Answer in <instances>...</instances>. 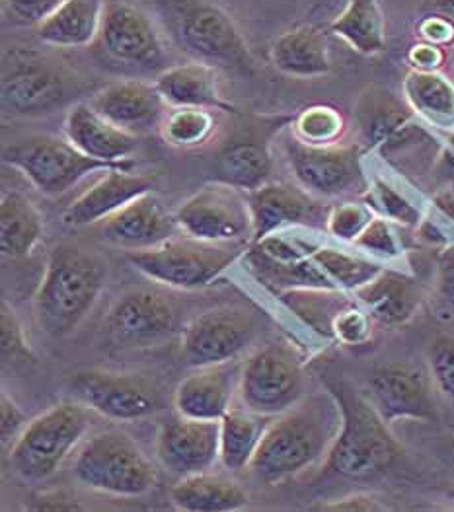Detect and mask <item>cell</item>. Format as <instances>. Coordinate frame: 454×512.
<instances>
[{
    "label": "cell",
    "mask_w": 454,
    "mask_h": 512,
    "mask_svg": "<svg viewBox=\"0 0 454 512\" xmlns=\"http://www.w3.org/2000/svg\"><path fill=\"white\" fill-rule=\"evenodd\" d=\"M104 287V265L82 248L59 244L51 250L36 293L39 328L65 337L82 324Z\"/></svg>",
    "instance_id": "3"
},
{
    "label": "cell",
    "mask_w": 454,
    "mask_h": 512,
    "mask_svg": "<svg viewBox=\"0 0 454 512\" xmlns=\"http://www.w3.org/2000/svg\"><path fill=\"white\" fill-rule=\"evenodd\" d=\"M295 133L308 145H336L343 133V117L334 108L312 106L295 119Z\"/></svg>",
    "instance_id": "41"
},
{
    "label": "cell",
    "mask_w": 454,
    "mask_h": 512,
    "mask_svg": "<svg viewBox=\"0 0 454 512\" xmlns=\"http://www.w3.org/2000/svg\"><path fill=\"white\" fill-rule=\"evenodd\" d=\"M73 76L32 47H10L2 59V108L14 115H45L71 98Z\"/></svg>",
    "instance_id": "8"
},
{
    "label": "cell",
    "mask_w": 454,
    "mask_h": 512,
    "mask_svg": "<svg viewBox=\"0 0 454 512\" xmlns=\"http://www.w3.org/2000/svg\"><path fill=\"white\" fill-rule=\"evenodd\" d=\"M73 400L114 421H139L160 407V392L139 374L82 370L69 384Z\"/></svg>",
    "instance_id": "15"
},
{
    "label": "cell",
    "mask_w": 454,
    "mask_h": 512,
    "mask_svg": "<svg viewBox=\"0 0 454 512\" xmlns=\"http://www.w3.org/2000/svg\"><path fill=\"white\" fill-rule=\"evenodd\" d=\"M43 232V222L34 203L16 191L2 193L0 201V250L8 257L32 254Z\"/></svg>",
    "instance_id": "36"
},
{
    "label": "cell",
    "mask_w": 454,
    "mask_h": 512,
    "mask_svg": "<svg viewBox=\"0 0 454 512\" xmlns=\"http://www.w3.org/2000/svg\"><path fill=\"white\" fill-rule=\"evenodd\" d=\"M429 378L417 366L388 363L373 372L367 398L388 425L396 421H435L439 413L433 380Z\"/></svg>",
    "instance_id": "18"
},
{
    "label": "cell",
    "mask_w": 454,
    "mask_h": 512,
    "mask_svg": "<svg viewBox=\"0 0 454 512\" xmlns=\"http://www.w3.org/2000/svg\"><path fill=\"white\" fill-rule=\"evenodd\" d=\"M363 254L377 259H396L400 257V242L392 230V222L377 215L367 224V228L353 242Z\"/></svg>",
    "instance_id": "44"
},
{
    "label": "cell",
    "mask_w": 454,
    "mask_h": 512,
    "mask_svg": "<svg viewBox=\"0 0 454 512\" xmlns=\"http://www.w3.org/2000/svg\"><path fill=\"white\" fill-rule=\"evenodd\" d=\"M176 509L186 512L240 511L248 505V493L232 479L209 472L182 477L170 491Z\"/></svg>",
    "instance_id": "31"
},
{
    "label": "cell",
    "mask_w": 454,
    "mask_h": 512,
    "mask_svg": "<svg viewBox=\"0 0 454 512\" xmlns=\"http://www.w3.org/2000/svg\"><path fill=\"white\" fill-rule=\"evenodd\" d=\"M240 368L230 363L199 366L180 382L174 394L178 415L203 421H221L232 409L230 403L238 392Z\"/></svg>",
    "instance_id": "23"
},
{
    "label": "cell",
    "mask_w": 454,
    "mask_h": 512,
    "mask_svg": "<svg viewBox=\"0 0 454 512\" xmlns=\"http://www.w3.org/2000/svg\"><path fill=\"white\" fill-rule=\"evenodd\" d=\"M154 6L174 43L199 63L236 73L256 69L234 20L211 0H154Z\"/></svg>",
    "instance_id": "4"
},
{
    "label": "cell",
    "mask_w": 454,
    "mask_h": 512,
    "mask_svg": "<svg viewBox=\"0 0 454 512\" xmlns=\"http://www.w3.org/2000/svg\"><path fill=\"white\" fill-rule=\"evenodd\" d=\"M73 476L86 489L127 499L149 493L156 483V470L147 454L119 431L86 440L76 454Z\"/></svg>",
    "instance_id": "7"
},
{
    "label": "cell",
    "mask_w": 454,
    "mask_h": 512,
    "mask_svg": "<svg viewBox=\"0 0 454 512\" xmlns=\"http://www.w3.org/2000/svg\"><path fill=\"white\" fill-rule=\"evenodd\" d=\"M427 6H429L433 12L451 16L454 20V0H429Z\"/></svg>",
    "instance_id": "56"
},
{
    "label": "cell",
    "mask_w": 454,
    "mask_h": 512,
    "mask_svg": "<svg viewBox=\"0 0 454 512\" xmlns=\"http://www.w3.org/2000/svg\"><path fill=\"white\" fill-rule=\"evenodd\" d=\"M88 411L82 403L63 402L30 421L8 448L10 468L28 481L57 474L90 427Z\"/></svg>",
    "instance_id": "5"
},
{
    "label": "cell",
    "mask_w": 454,
    "mask_h": 512,
    "mask_svg": "<svg viewBox=\"0 0 454 512\" xmlns=\"http://www.w3.org/2000/svg\"><path fill=\"white\" fill-rule=\"evenodd\" d=\"M102 61L125 71H166V45L151 16L127 2L106 0L102 28L94 41Z\"/></svg>",
    "instance_id": "11"
},
{
    "label": "cell",
    "mask_w": 454,
    "mask_h": 512,
    "mask_svg": "<svg viewBox=\"0 0 454 512\" xmlns=\"http://www.w3.org/2000/svg\"><path fill=\"white\" fill-rule=\"evenodd\" d=\"M154 86L170 108L234 111L221 96L217 69L199 61L168 67L156 74Z\"/></svg>",
    "instance_id": "28"
},
{
    "label": "cell",
    "mask_w": 454,
    "mask_h": 512,
    "mask_svg": "<svg viewBox=\"0 0 454 512\" xmlns=\"http://www.w3.org/2000/svg\"><path fill=\"white\" fill-rule=\"evenodd\" d=\"M330 32L365 57L386 51V20L379 0H349L345 10L330 24Z\"/></svg>",
    "instance_id": "34"
},
{
    "label": "cell",
    "mask_w": 454,
    "mask_h": 512,
    "mask_svg": "<svg viewBox=\"0 0 454 512\" xmlns=\"http://www.w3.org/2000/svg\"><path fill=\"white\" fill-rule=\"evenodd\" d=\"M437 300L454 316V244H449L437 259Z\"/></svg>",
    "instance_id": "48"
},
{
    "label": "cell",
    "mask_w": 454,
    "mask_h": 512,
    "mask_svg": "<svg viewBox=\"0 0 454 512\" xmlns=\"http://www.w3.org/2000/svg\"><path fill=\"white\" fill-rule=\"evenodd\" d=\"M2 162L26 176L39 193L63 195L94 172L121 168L86 156L69 141L55 135H28L2 148Z\"/></svg>",
    "instance_id": "9"
},
{
    "label": "cell",
    "mask_w": 454,
    "mask_h": 512,
    "mask_svg": "<svg viewBox=\"0 0 454 512\" xmlns=\"http://www.w3.org/2000/svg\"><path fill=\"white\" fill-rule=\"evenodd\" d=\"M340 403L341 427L326 458V470L351 481L388 474L406 454L371 400L347 382L328 384Z\"/></svg>",
    "instance_id": "2"
},
{
    "label": "cell",
    "mask_w": 454,
    "mask_h": 512,
    "mask_svg": "<svg viewBox=\"0 0 454 512\" xmlns=\"http://www.w3.org/2000/svg\"><path fill=\"white\" fill-rule=\"evenodd\" d=\"M417 32H419L421 41H427V43H433L439 47L454 45V20L451 16H445L439 12L425 16L419 22Z\"/></svg>",
    "instance_id": "49"
},
{
    "label": "cell",
    "mask_w": 454,
    "mask_h": 512,
    "mask_svg": "<svg viewBox=\"0 0 454 512\" xmlns=\"http://www.w3.org/2000/svg\"><path fill=\"white\" fill-rule=\"evenodd\" d=\"M271 419L246 407L230 409L221 419V462L228 472L250 468Z\"/></svg>",
    "instance_id": "35"
},
{
    "label": "cell",
    "mask_w": 454,
    "mask_h": 512,
    "mask_svg": "<svg viewBox=\"0 0 454 512\" xmlns=\"http://www.w3.org/2000/svg\"><path fill=\"white\" fill-rule=\"evenodd\" d=\"M408 61L416 71H439L445 63V51L439 45L419 41L410 49Z\"/></svg>",
    "instance_id": "52"
},
{
    "label": "cell",
    "mask_w": 454,
    "mask_h": 512,
    "mask_svg": "<svg viewBox=\"0 0 454 512\" xmlns=\"http://www.w3.org/2000/svg\"><path fill=\"white\" fill-rule=\"evenodd\" d=\"M340 427V403L330 388L304 396L271 419L250 470L265 483L299 476L328 458Z\"/></svg>",
    "instance_id": "1"
},
{
    "label": "cell",
    "mask_w": 454,
    "mask_h": 512,
    "mask_svg": "<svg viewBox=\"0 0 454 512\" xmlns=\"http://www.w3.org/2000/svg\"><path fill=\"white\" fill-rule=\"evenodd\" d=\"M451 464H453V468H454V439H453V444H451Z\"/></svg>",
    "instance_id": "57"
},
{
    "label": "cell",
    "mask_w": 454,
    "mask_h": 512,
    "mask_svg": "<svg viewBox=\"0 0 454 512\" xmlns=\"http://www.w3.org/2000/svg\"><path fill=\"white\" fill-rule=\"evenodd\" d=\"M386 509L388 507H384L373 495H353V497L336 499V501H328V503L310 507V511L322 512H379L386 511Z\"/></svg>",
    "instance_id": "51"
},
{
    "label": "cell",
    "mask_w": 454,
    "mask_h": 512,
    "mask_svg": "<svg viewBox=\"0 0 454 512\" xmlns=\"http://www.w3.org/2000/svg\"><path fill=\"white\" fill-rule=\"evenodd\" d=\"M156 180L145 174H131L121 168L108 170L90 189L65 209L63 220L69 226H90L112 217L119 209L152 193Z\"/></svg>",
    "instance_id": "24"
},
{
    "label": "cell",
    "mask_w": 454,
    "mask_h": 512,
    "mask_svg": "<svg viewBox=\"0 0 454 512\" xmlns=\"http://www.w3.org/2000/svg\"><path fill=\"white\" fill-rule=\"evenodd\" d=\"M427 363L435 390L454 405V335H437L431 341Z\"/></svg>",
    "instance_id": "43"
},
{
    "label": "cell",
    "mask_w": 454,
    "mask_h": 512,
    "mask_svg": "<svg viewBox=\"0 0 454 512\" xmlns=\"http://www.w3.org/2000/svg\"><path fill=\"white\" fill-rule=\"evenodd\" d=\"M353 296L375 322L388 328L408 324L416 316L423 300L417 279L386 267L373 281L357 289Z\"/></svg>",
    "instance_id": "27"
},
{
    "label": "cell",
    "mask_w": 454,
    "mask_h": 512,
    "mask_svg": "<svg viewBox=\"0 0 454 512\" xmlns=\"http://www.w3.org/2000/svg\"><path fill=\"white\" fill-rule=\"evenodd\" d=\"M246 259L256 277L275 293L291 289H336L310 257V248L285 238V234L275 232L254 242Z\"/></svg>",
    "instance_id": "19"
},
{
    "label": "cell",
    "mask_w": 454,
    "mask_h": 512,
    "mask_svg": "<svg viewBox=\"0 0 454 512\" xmlns=\"http://www.w3.org/2000/svg\"><path fill=\"white\" fill-rule=\"evenodd\" d=\"M271 61L279 73L295 78H316L332 71L328 41L312 26H301L277 37Z\"/></svg>",
    "instance_id": "30"
},
{
    "label": "cell",
    "mask_w": 454,
    "mask_h": 512,
    "mask_svg": "<svg viewBox=\"0 0 454 512\" xmlns=\"http://www.w3.org/2000/svg\"><path fill=\"white\" fill-rule=\"evenodd\" d=\"M156 458L176 476L209 472L221 460V421L176 417L156 440Z\"/></svg>",
    "instance_id": "20"
},
{
    "label": "cell",
    "mask_w": 454,
    "mask_h": 512,
    "mask_svg": "<svg viewBox=\"0 0 454 512\" xmlns=\"http://www.w3.org/2000/svg\"><path fill=\"white\" fill-rule=\"evenodd\" d=\"M258 322L242 308H215L199 314L182 330L186 365H223L234 361L252 341Z\"/></svg>",
    "instance_id": "16"
},
{
    "label": "cell",
    "mask_w": 454,
    "mask_h": 512,
    "mask_svg": "<svg viewBox=\"0 0 454 512\" xmlns=\"http://www.w3.org/2000/svg\"><path fill=\"white\" fill-rule=\"evenodd\" d=\"M65 137L86 156L115 166H123L139 148V135L119 129L94 110L90 102H78L67 113Z\"/></svg>",
    "instance_id": "26"
},
{
    "label": "cell",
    "mask_w": 454,
    "mask_h": 512,
    "mask_svg": "<svg viewBox=\"0 0 454 512\" xmlns=\"http://www.w3.org/2000/svg\"><path fill=\"white\" fill-rule=\"evenodd\" d=\"M106 331L119 349L160 347L180 331L178 306L162 291L131 289L115 300Z\"/></svg>",
    "instance_id": "14"
},
{
    "label": "cell",
    "mask_w": 454,
    "mask_h": 512,
    "mask_svg": "<svg viewBox=\"0 0 454 512\" xmlns=\"http://www.w3.org/2000/svg\"><path fill=\"white\" fill-rule=\"evenodd\" d=\"M28 419L26 413L12 402L6 394H2L0 398V440L2 446L8 448V442L12 440V444L22 435V431L26 429Z\"/></svg>",
    "instance_id": "50"
},
{
    "label": "cell",
    "mask_w": 454,
    "mask_h": 512,
    "mask_svg": "<svg viewBox=\"0 0 454 512\" xmlns=\"http://www.w3.org/2000/svg\"><path fill=\"white\" fill-rule=\"evenodd\" d=\"M34 511H82L80 503L65 491H49L32 499Z\"/></svg>",
    "instance_id": "53"
},
{
    "label": "cell",
    "mask_w": 454,
    "mask_h": 512,
    "mask_svg": "<svg viewBox=\"0 0 454 512\" xmlns=\"http://www.w3.org/2000/svg\"><path fill=\"white\" fill-rule=\"evenodd\" d=\"M404 100L431 127L453 131L454 82L449 76L412 69L404 78Z\"/></svg>",
    "instance_id": "33"
},
{
    "label": "cell",
    "mask_w": 454,
    "mask_h": 512,
    "mask_svg": "<svg viewBox=\"0 0 454 512\" xmlns=\"http://www.w3.org/2000/svg\"><path fill=\"white\" fill-rule=\"evenodd\" d=\"M414 111L388 90L371 88L357 104V125L369 148L384 147L412 125Z\"/></svg>",
    "instance_id": "32"
},
{
    "label": "cell",
    "mask_w": 454,
    "mask_h": 512,
    "mask_svg": "<svg viewBox=\"0 0 454 512\" xmlns=\"http://www.w3.org/2000/svg\"><path fill=\"white\" fill-rule=\"evenodd\" d=\"M180 232L203 242L244 244L254 234L248 193L223 182L209 183L174 213Z\"/></svg>",
    "instance_id": "12"
},
{
    "label": "cell",
    "mask_w": 454,
    "mask_h": 512,
    "mask_svg": "<svg viewBox=\"0 0 454 512\" xmlns=\"http://www.w3.org/2000/svg\"><path fill=\"white\" fill-rule=\"evenodd\" d=\"M310 257L332 281V285L345 293H355L384 269L379 261L371 257L353 256L330 246L310 248Z\"/></svg>",
    "instance_id": "38"
},
{
    "label": "cell",
    "mask_w": 454,
    "mask_h": 512,
    "mask_svg": "<svg viewBox=\"0 0 454 512\" xmlns=\"http://www.w3.org/2000/svg\"><path fill=\"white\" fill-rule=\"evenodd\" d=\"M431 207L439 219L447 220V224L454 234V187H447V189L439 191L433 197Z\"/></svg>",
    "instance_id": "55"
},
{
    "label": "cell",
    "mask_w": 454,
    "mask_h": 512,
    "mask_svg": "<svg viewBox=\"0 0 454 512\" xmlns=\"http://www.w3.org/2000/svg\"><path fill=\"white\" fill-rule=\"evenodd\" d=\"M0 351L4 361H24L30 357V347L26 343L24 330L6 302L0 308Z\"/></svg>",
    "instance_id": "47"
},
{
    "label": "cell",
    "mask_w": 454,
    "mask_h": 512,
    "mask_svg": "<svg viewBox=\"0 0 454 512\" xmlns=\"http://www.w3.org/2000/svg\"><path fill=\"white\" fill-rule=\"evenodd\" d=\"M375 217L377 213L369 203H341L330 209L326 230L341 242H355Z\"/></svg>",
    "instance_id": "42"
},
{
    "label": "cell",
    "mask_w": 454,
    "mask_h": 512,
    "mask_svg": "<svg viewBox=\"0 0 454 512\" xmlns=\"http://www.w3.org/2000/svg\"><path fill=\"white\" fill-rule=\"evenodd\" d=\"M285 152L297 183L320 199L343 197L369 189L361 148L308 145L299 137L287 141Z\"/></svg>",
    "instance_id": "13"
},
{
    "label": "cell",
    "mask_w": 454,
    "mask_h": 512,
    "mask_svg": "<svg viewBox=\"0 0 454 512\" xmlns=\"http://www.w3.org/2000/svg\"><path fill=\"white\" fill-rule=\"evenodd\" d=\"M373 322L375 320L371 318V314L355 300L336 318V324H334L336 341H340L343 345L365 343L371 337Z\"/></svg>",
    "instance_id": "45"
},
{
    "label": "cell",
    "mask_w": 454,
    "mask_h": 512,
    "mask_svg": "<svg viewBox=\"0 0 454 512\" xmlns=\"http://www.w3.org/2000/svg\"><path fill=\"white\" fill-rule=\"evenodd\" d=\"M215 129V117L203 108H172L162 121V133L172 147L193 148L203 145Z\"/></svg>",
    "instance_id": "39"
},
{
    "label": "cell",
    "mask_w": 454,
    "mask_h": 512,
    "mask_svg": "<svg viewBox=\"0 0 454 512\" xmlns=\"http://www.w3.org/2000/svg\"><path fill=\"white\" fill-rule=\"evenodd\" d=\"M67 0H2L6 18L24 28L41 26Z\"/></svg>",
    "instance_id": "46"
},
{
    "label": "cell",
    "mask_w": 454,
    "mask_h": 512,
    "mask_svg": "<svg viewBox=\"0 0 454 512\" xmlns=\"http://www.w3.org/2000/svg\"><path fill=\"white\" fill-rule=\"evenodd\" d=\"M281 302L297 314L310 330L324 339L336 341L334 324L341 312L355 300L338 289H291L279 294Z\"/></svg>",
    "instance_id": "37"
},
{
    "label": "cell",
    "mask_w": 454,
    "mask_h": 512,
    "mask_svg": "<svg viewBox=\"0 0 454 512\" xmlns=\"http://www.w3.org/2000/svg\"><path fill=\"white\" fill-rule=\"evenodd\" d=\"M304 361L287 341H271L258 349L240 370L238 394L254 413L275 417L304 398Z\"/></svg>",
    "instance_id": "10"
},
{
    "label": "cell",
    "mask_w": 454,
    "mask_h": 512,
    "mask_svg": "<svg viewBox=\"0 0 454 512\" xmlns=\"http://www.w3.org/2000/svg\"><path fill=\"white\" fill-rule=\"evenodd\" d=\"M367 203L380 217L402 226H419L423 220V209L394 183L384 178H375L369 182Z\"/></svg>",
    "instance_id": "40"
},
{
    "label": "cell",
    "mask_w": 454,
    "mask_h": 512,
    "mask_svg": "<svg viewBox=\"0 0 454 512\" xmlns=\"http://www.w3.org/2000/svg\"><path fill=\"white\" fill-rule=\"evenodd\" d=\"M104 8V0H67L36 28V36L53 49L90 47L100 34Z\"/></svg>",
    "instance_id": "29"
},
{
    "label": "cell",
    "mask_w": 454,
    "mask_h": 512,
    "mask_svg": "<svg viewBox=\"0 0 454 512\" xmlns=\"http://www.w3.org/2000/svg\"><path fill=\"white\" fill-rule=\"evenodd\" d=\"M90 106L119 129L139 135L160 123L166 102L154 82L121 80L94 94Z\"/></svg>",
    "instance_id": "25"
},
{
    "label": "cell",
    "mask_w": 454,
    "mask_h": 512,
    "mask_svg": "<svg viewBox=\"0 0 454 512\" xmlns=\"http://www.w3.org/2000/svg\"><path fill=\"white\" fill-rule=\"evenodd\" d=\"M248 203L254 220L252 242L297 226L326 224L330 209L310 195L301 185L267 182L248 193Z\"/></svg>",
    "instance_id": "21"
},
{
    "label": "cell",
    "mask_w": 454,
    "mask_h": 512,
    "mask_svg": "<svg viewBox=\"0 0 454 512\" xmlns=\"http://www.w3.org/2000/svg\"><path fill=\"white\" fill-rule=\"evenodd\" d=\"M244 252V244H217L190 236H174L151 250L127 252L125 257L154 283L193 291L209 287Z\"/></svg>",
    "instance_id": "6"
},
{
    "label": "cell",
    "mask_w": 454,
    "mask_h": 512,
    "mask_svg": "<svg viewBox=\"0 0 454 512\" xmlns=\"http://www.w3.org/2000/svg\"><path fill=\"white\" fill-rule=\"evenodd\" d=\"M94 226L102 242L127 252L151 250L174 238L180 230L176 217L162 207L154 191L141 195Z\"/></svg>",
    "instance_id": "22"
},
{
    "label": "cell",
    "mask_w": 454,
    "mask_h": 512,
    "mask_svg": "<svg viewBox=\"0 0 454 512\" xmlns=\"http://www.w3.org/2000/svg\"><path fill=\"white\" fill-rule=\"evenodd\" d=\"M291 121L295 119L289 115H277L260 125L244 127L230 137L215 158L217 182L228 183L246 193L269 182L273 170L271 141Z\"/></svg>",
    "instance_id": "17"
},
{
    "label": "cell",
    "mask_w": 454,
    "mask_h": 512,
    "mask_svg": "<svg viewBox=\"0 0 454 512\" xmlns=\"http://www.w3.org/2000/svg\"><path fill=\"white\" fill-rule=\"evenodd\" d=\"M443 143L439 145V154L435 162V178L441 182L454 183V129L443 131Z\"/></svg>",
    "instance_id": "54"
}]
</instances>
